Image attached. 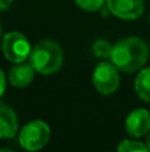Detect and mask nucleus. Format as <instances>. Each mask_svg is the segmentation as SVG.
<instances>
[{
	"label": "nucleus",
	"instance_id": "nucleus-1",
	"mask_svg": "<svg viewBox=\"0 0 150 152\" xmlns=\"http://www.w3.org/2000/svg\"><path fill=\"white\" fill-rule=\"evenodd\" d=\"M149 58V47L142 39L130 36L113 45L110 60L118 71L133 74L141 69Z\"/></svg>",
	"mask_w": 150,
	"mask_h": 152
},
{
	"label": "nucleus",
	"instance_id": "nucleus-2",
	"mask_svg": "<svg viewBox=\"0 0 150 152\" xmlns=\"http://www.w3.org/2000/svg\"><path fill=\"white\" fill-rule=\"evenodd\" d=\"M64 55L61 47L53 40L39 42L29 55V63L41 75H50L63 66Z\"/></svg>",
	"mask_w": 150,
	"mask_h": 152
},
{
	"label": "nucleus",
	"instance_id": "nucleus-3",
	"mask_svg": "<svg viewBox=\"0 0 150 152\" xmlns=\"http://www.w3.org/2000/svg\"><path fill=\"white\" fill-rule=\"evenodd\" d=\"M50 137V128L43 120H32L21 128L19 143L24 150L35 152L47 145Z\"/></svg>",
	"mask_w": 150,
	"mask_h": 152
},
{
	"label": "nucleus",
	"instance_id": "nucleus-4",
	"mask_svg": "<svg viewBox=\"0 0 150 152\" xmlns=\"http://www.w3.org/2000/svg\"><path fill=\"white\" fill-rule=\"evenodd\" d=\"M1 51L5 59L12 63H23L32 52V47L29 40L20 32H8L1 42Z\"/></svg>",
	"mask_w": 150,
	"mask_h": 152
},
{
	"label": "nucleus",
	"instance_id": "nucleus-5",
	"mask_svg": "<svg viewBox=\"0 0 150 152\" xmlns=\"http://www.w3.org/2000/svg\"><path fill=\"white\" fill-rule=\"evenodd\" d=\"M93 86L101 95H112L120 86V74L113 63L101 61L96 66L92 76Z\"/></svg>",
	"mask_w": 150,
	"mask_h": 152
},
{
	"label": "nucleus",
	"instance_id": "nucleus-6",
	"mask_svg": "<svg viewBox=\"0 0 150 152\" xmlns=\"http://www.w3.org/2000/svg\"><path fill=\"white\" fill-rule=\"evenodd\" d=\"M112 15L124 20H136L144 13V0H106Z\"/></svg>",
	"mask_w": 150,
	"mask_h": 152
},
{
	"label": "nucleus",
	"instance_id": "nucleus-7",
	"mask_svg": "<svg viewBox=\"0 0 150 152\" xmlns=\"http://www.w3.org/2000/svg\"><path fill=\"white\" fill-rule=\"evenodd\" d=\"M125 129L133 137H141L150 131V113L145 108L132 111L125 121Z\"/></svg>",
	"mask_w": 150,
	"mask_h": 152
},
{
	"label": "nucleus",
	"instance_id": "nucleus-8",
	"mask_svg": "<svg viewBox=\"0 0 150 152\" xmlns=\"http://www.w3.org/2000/svg\"><path fill=\"white\" fill-rule=\"evenodd\" d=\"M17 116L15 111L5 103L0 102V139L13 137L17 132Z\"/></svg>",
	"mask_w": 150,
	"mask_h": 152
},
{
	"label": "nucleus",
	"instance_id": "nucleus-9",
	"mask_svg": "<svg viewBox=\"0 0 150 152\" xmlns=\"http://www.w3.org/2000/svg\"><path fill=\"white\" fill-rule=\"evenodd\" d=\"M35 68L32 67L31 63H17L15 67H12L9 71V79L11 84L17 88H24V87L29 86L35 77Z\"/></svg>",
	"mask_w": 150,
	"mask_h": 152
},
{
	"label": "nucleus",
	"instance_id": "nucleus-10",
	"mask_svg": "<svg viewBox=\"0 0 150 152\" xmlns=\"http://www.w3.org/2000/svg\"><path fill=\"white\" fill-rule=\"evenodd\" d=\"M137 95L145 102H150V67L141 69L134 81Z\"/></svg>",
	"mask_w": 150,
	"mask_h": 152
},
{
	"label": "nucleus",
	"instance_id": "nucleus-11",
	"mask_svg": "<svg viewBox=\"0 0 150 152\" xmlns=\"http://www.w3.org/2000/svg\"><path fill=\"white\" fill-rule=\"evenodd\" d=\"M117 152H149L148 145L136 140H124L118 144Z\"/></svg>",
	"mask_w": 150,
	"mask_h": 152
},
{
	"label": "nucleus",
	"instance_id": "nucleus-12",
	"mask_svg": "<svg viewBox=\"0 0 150 152\" xmlns=\"http://www.w3.org/2000/svg\"><path fill=\"white\" fill-rule=\"evenodd\" d=\"M112 50H113V45H112L109 42L102 40V39L97 40V42L93 44V53H94L97 58H100V59L110 58Z\"/></svg>",
	"mask_w": 150,
	"mask_h": 152
},
{
	"label": "nucleus",
	"instance_id": "nucleus-13",
	"mask_svg": "<svg viewBox=\"0 0 150 152\" xmlns=\"http://www.w3.org/2000/svg\"><path fill=\"white\" fill-rule=\"evenodd\" d=\"M76 4L79 5L81 10L87 11V12H96L104 8L106 0H74Z\"/></svg>",
	"mask_w": 150,
	"mask_h": 152
},
{
	"label": "nucleus",
	"instance_id": "nucleus-14",
	"mask_svg": "<svg viewBox=\"0 0 150 152\" xmlns=\"http://www.w3.org/2000/svg\"><path fill=\"white\" fill-rule=\"evenodd\" d=\"M5 88H7V81H5V75L4 72L0 69V97L4 95Z\"/></svg>",
	"mask_w": 150,
	"mask_h": 152
},
{
	"label": "nucleus",
	"instance_id": "nucleus-15",
	"mask_svg": "<svg viewBox=\"0 0 150 152\" xmlns=\"http://www.w3.org/2000/svg\"><path fill=\"white\" fill-rule=\"evenodd\" d=\"M11 3H12V0H0V11L7 10L11 5Z\"/></svg>",
	"mask_w": 150,
	"mask_h": 152
},
{
	"label": "nucleus",
	"instance_id": "nucleus-16",
	"mask_svg": "<svg viewBox=\"0 0 150 152\" xmlns=\"http://www.w3.org/2000/svg\"><path fill=\"white\" fill-rule=\"evenodd\" d=\"M0 152H15V151L8 150V148H0Z\"/></svg>",
	"mask_w": 150,
	"mask_h": 152
},
{
	"label": "nucleus",
	"instance_id": "nucleus-17",
	"mask_svg": "<svg viewBox=\"0 0 150 152\" xmlns=\"http://www.w3.org/2000/svg\"><path fill=\"white\" fill-rule=\"evenodd\" d=\"M148 148H149V152H150V132H149V136H148Z\"/></svg>",
	"mask_w": 150,
	"mask_h": 152
},
{
	"label": "nucleus",
	"instance_id": "nucleus-18",
	"mask_svg": "<svg viewBox=\"0 0 150 152\" xmlns=\"http://www.w3.org/2000/svg\"><path fill=\"white\" fill-rule=\"evenodd\" d=\"M0 37H1V24H0Z\"/></svg>",
	"mask_w": 150,
	"mask_h": 152
}]
</instances>
